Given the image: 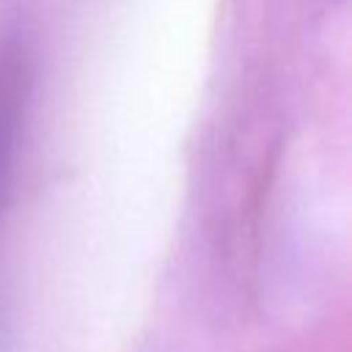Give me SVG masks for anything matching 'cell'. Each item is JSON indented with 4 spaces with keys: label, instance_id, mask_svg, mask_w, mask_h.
<instances>
[{
    "label": "cell",
    "instance_id": "1",
    "mask_svg": "<svg viewBox=\"0 0 352 352\" xmlns=\"http://www.w3.org/2000/svg\"><path fill=\"white\" fill-rule=\"evenodd\" d=\"M30 94V58L16 36L0 38V204L6 198Z\"/></svg>",
    "mask_w": 352,
    "mask_h": 352
},
{
    "label": "cell",
    "instance_id": "2",
    "mask_svg": "<svg viewBox=\"0 0 352 352\" xmlns=\"http://www.w3.org/2000/svg\"><path fill=\"white\" fill-rule=\"evenodd\" d=\"M8 341H11V300H8L6 280L0 275V352H6Z\"/></svg>",
    "mask_w": 352,
    "mask_h": 352
}]
</instances>
